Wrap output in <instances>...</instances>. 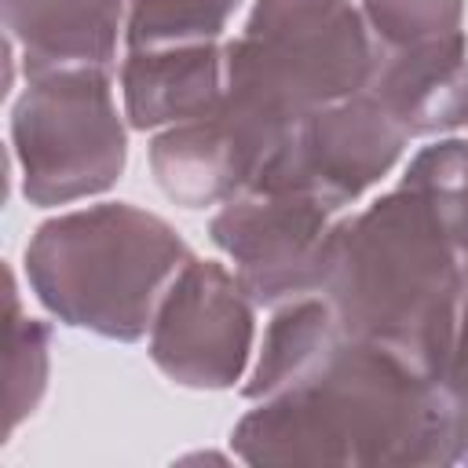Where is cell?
<instances>
[{"label": "cell", "instance_id": "1", "mask_svg": "<svg viewBox=\"0 0 468 468\" xmlns=\"http://www.w3.org/2000/svg\"><path fill=\"white\" fill-rule=\"evenodd\" d=\"M245 464H457V420L439 380L380 344L340 336L300 384L256 399L234 424Z\"/></svg>", "mask_w": 468, "mask_h": 468}, {"label": "cell", "instance_id": "2", "mask_svg": "<svg viewBox=\"0 0 468 468\" xmlns=\"http://www.w3.org/2000/svg\"><path fill=\"white\" fill-rule=\"evenodd\" d=\"M461 256L435 208L399 183L333 223L322 296L347 336L442 380L461 311Z\"/></svg>", "mask_w": 468, "mask_h": 468}, {"label": "cell", "instance_id": "3", "mask_svg": "<svg viewBox=\"0 0 468 468\" xmlns=\"http://www.w3.org/2000/svg\"><path fill=\"white\" fill-rule=\"evenodd\" d=\"M186 260L190 245L168 219L102 201L44 219L26 245V278L58 322L132 344Z\"/></svg>", "mask_w": 468, "mask_h": 468}, {"label": "cell", "instance_id": "4", "mask_svg": "<svg viewBox=\"0 0 468 468\" xmlns=\"http://www.w3.org/2000/svg\"><path fill=\"white\" fill-rule=\"evenodd\" d=\"M223 62L227 95L292 132L311 110L369 88L377 40L355 0H256Z\"/></svg>", "mask_w": 468, "mask_h": 468}, {"label": "cell", "instance_id": "5", "mask_svg": "<svg viewBox=\"0 0 468 468\" xmlns=\"http://www.w3.org/2000/svg\"><path fill=\"white\" fill-rule=\"evenodd\" d=\"M11 143L22 194L37 208L110 190L128 161L110 73L102 66H69L26 77L11 110Z\"/></svg>", "mask_w": 468, "mask_h": 468}, {"label": "cell", "instance_id": "6", "mask_svg": "<svg viewBox=\"0 0 468 468\" xmlns=\"http://www.w3.org/2000/svg\"><path fill=\"white\" fill-rule=\"evenodd\" d=\"M406 143L402 124L369 91H358L300 117L252 186L307 194L336 212L380 183Z\"/></svg>", "mask_w": 468, "mask_h": 468}, {"label": "cell", "instance_id": "7", "mask_svg": "<svg viewBox=\"0 0 468 468\" xmlns=\"http://www.w3.org/2000/svg\"><path fill=\"white\" fill-rule=\"evenodd\" d=\"M252 300L216 260H186L150 322L154 366L194 391H223L245 377L256 340Z\"/></svg>", "mask_w": 468, "mask_h": 468}, {"label": "cell", "instance_id": "8", "mask_svg": "<svg viewBox=\"0 0 468 468\" xmlns=\"http://www.w3.org/2000/svg\"><path fill=\"white\" fill-rule=\"evenodd\" d=\"M212 241L230 256L252 303H285L322 292L333 208L292 190L249 186L208 219Z\"/></svg>", "mask_w": 468, "mask_h": 468}, {"label": "cell", "instance_id": "9", "mask_svg": "<svg viewBox=\"0 0 468 468\" xmlns=\"http://www.w3.org/2000/svg\"><path fill=\"white\" fill-rule=\"evenodd\" d=\"M285 135V128L223 91L219 110L172 124L150 143V168L165 197L176 205H223L256 183Z\"/></svg>", "mask_w": 468, "mask_h": 468}, {"label": "cell", "instance_id": "10", "mask_svg": "<svg viewBox=\"0 0 468 468\" xmlns=\"http://www.w3.org/2000/svg\"><path fill=\"white\" fill-rule=\"evenodd\" d=\"M366 91L410 139L468 124V37L457 29L410 48H377Z\"/></svg>", "mask_w": 468, "mask_h": 468}, {"label": "cell", "instance_id": "11", "mask_svg": "<svg viewBox=\"0 0 468 468\" xmlns=\"http://www.w3.org/2000/svg\"><path fill=\"white\" fill-rule=\"evenodd\" d=\"M227 91V62L216 40L128 51L121 62L124 117L132 128H161L197 121L219 110Z\"/></svg>", "mask_w": 468, "mask_h": 468}, {"label": "cell", "instance_id": "12", "mask_svg": "<svg viewBox=\"0 0 468 468\" xmlns=\"http://www.w3.org/2000/svg\"><path fill=\"white\" fill-rule=\"evenodd\" d=\"M4 29L22 48L26 77L69 66L110 69L124 33V0H4Z\"/></svg>", "mask_w": 468, "mask_h": 468}, {"label": "cell", "instance_id": "13", "mask_svg": "<svg viewBox=\"0 0 468 468\" xmlns=\"http://www.w3.org/2000/svg\"><path fill=\"white\" fill-rule=\"evenodd\" d=\"M344 336L329 300L322 296H296L289 300L267 325L263 333V347L260 358L249 373V380L241 384L245 399H267L278 395L292 384H300L303 377H311L318 369V362L336 347V340Z\"/></svg>", "mask_w": 468, "mask_h": 468}, {"label": "cell", "instance_id": "14", "mask_svg": "<svg viewBox=\"0 0 468 468\" xmlns=\"http://www.w3.org/2000/svg\"><path fill=\"white\" fill-rule=\"evenodd\" d=\"M241 0H124L128 51L219 40Z\"/></svg>", "mask_w": 468, "mask_h": 468}, {"label": "cell", "instance_id": "15", "mask_svg": "<svg viewBox=\"0 0 468 468\" xmlns=\"http://www.w3.org/2000/svg\"><path fill=\"white\" fill-rule=\"evenodd\" d=\"M402 186L417 190L442 219L453 245L468 252V139H439L424 146L410 161Z\"/></svg>", "mask_w": 468, "mask_h": 468}, {"label": "cell", "instance_id": "16", "mask_svg": "<svg viewBox=\"0 0 468 468\" xmlns=\"http://www.w3.org/2000/svg\"><path fill=\"white\" fill-rule=\"evenodd\" d=\"M51 329L18 307L15 274L7 271V435L37 410L48 388Z\"/></svg>", "mask_w": 468, "mask_h": 468}, {"label": "cell", "instance_id": "17", "mask_svg": "<svg viewBox=\"0 0 468 468\" xmlns=\"http://www.w3.org/2000/svg\"><path fill=\"white\" fill-rule=\"evenodd\" d=\"M377 48H410L461 29L464 0H362Z\"/></svg>", "mask_w": 468, "mask_h": 468}, {"label": "cell", "instance_id": "18", "mask_svg": "<svg viewBox=\"0 0 468 468\" xmlns=\"http://www.w3.org/2000/svg\"><path fill=\"white\" fill-rule=\"evenodd\" d=\"M442 391L450 399L453 410L468 406V267H464V285H461V311H457V333H453V347L442 369Z\"/></svg>", "mask_w": 468, "mask_h": 468}, {"label": "cell", "instance_id": "19", "mask_svg": "<svg viewBox=\"0 0 468 468\" xmlns=\"http://www.w3.org/2000/svg\"><path fill=\"white\" fill-rule=\"evenodd\" d=\"M457 420V464H468V406L453 410Z\"/></svg>", "mask_w": 468, "mask_h": 468}]
</instances>
